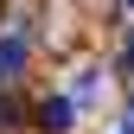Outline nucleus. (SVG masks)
Wrapping results in <instances>:
<instances>
[{
	"instance_id": "f257e3e1",
	"label": "nucleus",
	"mask_w": 134,
	"mask_h": 134,
	"mask_svg": "<svg viewBox=\"0 0 134 134\" xmlns=\"http://www.w3.org/2000/svg\"><path fill=\"white\" fill-rule=\"evenodd\" d=\"M70 121H77V102H70V96H45V102H38V128L45 134H70Z\"/></svg>"
},
{
	"instance_id": "f03ea898",
	"label": "nucleus",
	"mask_w": 134,
	"mask_h": 134,
	"mask_svg": "<svg viewBox=\"0 0 134 134\" xmlns=\"http://www.w3.org/2000/svg\"><path fill=\"white\" fill-rule=\"evenodd\" d=\"M26 64V38H0V83H13Z\"/></svg>"
},
{
	"instance_id": "7ed1b4c3",
	"label": "nucleus",
	"mask_w": 134,
	"mask_h": 134,
	"mask_svg": "<svg viewBox=\"0 0 134 134\" xmlns=\"http://www.w3.org/2000/svg\"><path fill=\"white\" fill-rule=\"evenodd\" d=\"M7 128H19V102H13V96L0 90V134H7Z\"/></svg>"
},
{
	"instance_id": "20e7f679",
	"label": "nucleus",
	"mask_w": 134,
	"mask_h": 134,
	"mask_svg": "<svg viewBox=\"0 0 134 134\" xmlns=\"http://www.w3.org/2000/svg\"><path fill=\"white\" fill-rule=\"evenodd\" d=\"M121 64H128V70H134V32H128V45H121Z\"/></svg>"
},
{
	"instance_id": "39448f33",
	"label": "nucleus",
	"mask_w": 134,
	"mask_h": 134,
	"mask_svg": "<svg viewBox=\"0 0 134 134\" xmlns=\"http://www.w3.org/2000/svg\"><path fill=\"white\" fill-rule=\"evenodd\" d=\"M121 128H128V134H134V102H128V121H121Z\"/></svg>"
},
{
	"instance_id": "423d86ee",
	"label": "nucleus",
	"mask_w": 134,
	"mask_h": 134,
	"mask_svg": "<svg viewBox=\"0 0 134 134\" xmlns=\"http://www.w3.org/2000/svg\"><path fill=\"white\" fill-rule=\"evenodd\" d=\"M128 7H134V0H128Z\"/></svg>"
},
{
	"instance_id": "0eeeda50",
	"label": "nucleus",
	"mask_w": 134,
	"mask_h": 134,
	"mask_svg": "<svg viewBox=\"0 0 134 134\" xmlns=\"http://www.w3.org/2000/svg\"><path fill=\"white\" fill-rule=\"evenodd\" d=\"M121 134H128V128H121Z\"/></svg>"
}]
</instances>
